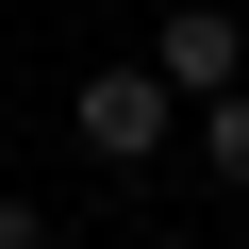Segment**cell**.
I'll return each instance as SVG.
<instances>
[{
    "instance_id": "2",
    "label": "cell",
    "mask_w": 249,
    "mask_h": 249,
    "mask_svg": "<svg viewBox=\"0 0 249 249\" xmlns=\"http://www.w3.org/2000/svg\"><path fill=\"white\" fill-rule=\"evenodd\" d=\"M150 67L183 100H232L249 83V17H232V0H166V17H150Z\"/></svg>"
},
{
    "instance_id": "3",
    "label": "cell",
    "mask_w": 249,
    "mask_h": 249,
    "mask_svg": "<svg viewBox=\"0 0 249 249\" xmlns=\"http://www.w3.org/2000/svg\"><path fill=\"white\" fill-rule=\"evenodd\" d=\"M199 183H232V199H249V83H232V100H199Z\"/></svg>"
},
{
    "instance_id": "1",
    "label": "cell",
    "mask_w": 249,
    "mask_h": 249,
    "mask_svg": "<svg viewBox=\"0 0 249 249\" xmlns=\"http://www.w3.org/2000/svg\"><path fill=\"white\" fill-rule=\"evenodd\" d=\"M166 116H183V83L133 50V67H83L67 83V133H83V166H150L166 150Z\"/></svg>"
},
{
    "instance_id": "4",
    "label": "cell",
    "mask_w": 249,
    "mask_h": 249,
    "mask_svg": "<svg viewBox=\"0 0 249 249\" xmlns=\"http://www.w3.org/2000/svg\"><path fill=\"white\" fill-rule=\"evenodd\" d=\"M0 249H50V199H0Z\"/></svg>"
}]
</instances>
